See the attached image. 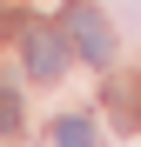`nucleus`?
Returning <instances> with one entry per match:
<instances>
[{
  "mask_svg": "<svg viewBox=\"0 0 141 147\" xmlns=\"http://www.w3.org/2000/svg\"><path fill=\"white\" fill-rule=\"evenodd\" d=\"M67 40H74V54L94 60V67H108V60H114V27H108L94 7H67Z\"/></svg>",
  "mask_w": 141,
  "mask_h": 147,
  "instance_id": "obj_1",
  "label": "nucleus"
},
{
  "mask_svg": "<svg viewBox=\"0 0 141 147\" xmlns=\"http://www.w3.org/2000/svg\"><path fill=\"white\" fill-rule=\"evenodd\" d=\"M61 67H67V40L47 34V27H34L27 34V74L34 80H61Z\"/></svg>",
  "mask_w": 141,
  "mask_h": 147,
  "instance_id": "obj_2",
  "label": "nucleus"
},
{
  "mask_svg": "<svg viewBox=\"0 0 141 147\" xmlns=\"http://www.w3.org/2000/svg\"><path fill=\"white\" fill-rule=\"evenodd\" d=\"M54 140H61V147H94V120H87V114H67L61 127H54Z\"/></svg>",
  "mask_w": 141,
  "mask_h": 147,
  "instance_id": "obj_3",
  "label": "nucleus"
},
{
  "mask_svg": "<svg viewBox=\"0 0 141 147\" xmlns=\"http://www.w3.org/2000/svg\"><path fill=\"white\" fill-rule=\"evenodd\" d=\"M14 127H20V94L0 87V134H14Z\"/></svg>",
  "mask_w": 141,
  "mask_h": 147,
  "instance_id": "obj_4",
  "label": "nucleus"
}]
</instances>
